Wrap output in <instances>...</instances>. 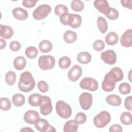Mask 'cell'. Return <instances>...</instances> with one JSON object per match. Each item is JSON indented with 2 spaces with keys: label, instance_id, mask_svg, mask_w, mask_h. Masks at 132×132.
<instances>
[{
  "label": "cell",
  "instance_id": "cell-5",
  "mask_svg": "<svg viewBox=\"0 0 132 132\" xmlns=\"http://www.w3.org/2000/svg\"><path fill=\"white\" fill-rule=\"evenodd\" d=\"M39 106L40 107V113L43 116H47L50 114L53 109V106L51 98L47 96L41 95Z\"/></svg>",
  "mask_w": 132,
  "mask_h": 132
},
{
  "label": "cell",
  "instance_id": "cell-10",
  "mask_svg": "<svg viewBox=\"0 0 132 132\" xmlns=\"http://www.w3.org/2000/svg\"><path fill=\"white\" fill-rule=\"evenodd\" d=\"M101 58L103 62L109 65H113L117 61V55L113 50H107L102 52Z\"/></svg>",
  "mask_w": 132,
  "mask_h": 132
},
{
  "label": "cell",
  "instance_id": "cell-15",
  "mask_svg": "<svg viewBox=\"0 0 132 132\" xmlns=\"http://www.w3.org/2000/svg\"><path fill=\"white\" fill-rule=\"evenodd\" d=\"M12 14L13 16L19 20H25L28 15V12L21 7H16L13 9Z\"/></svg>",
  "mask_w": 132,
  "mask_h": 132
},
{
  "label": "cell",
  "instance_id": "cell-14",
  "mask_svg": "<svg viewBox=\"0 0 132 132\" xmlns=\"http://www.w3.org/2000/svg\"><path fill=\"white\" fill-rule=\"evenodd\" d=\"M94 6L100 12L106 15L109 11L110 7L108 2L106 0H97L93 2Z\"/></svg>",
  "mask_w": 132,
  "mask_h": 132
},
{
  "label": "cell",
  "instance_id": "cell-27",
  "mask_svg": "<svg viewBox=\"0 0 132 132\" xmlns=\"http://www.w3.org/2000/svg\"><path fill=\"white\" fill-rule=\"evenodd\" d=\"M25 54L26 56L29 59H34L35 58L38 54V50L37 48L32 46H28L26 48Z\"/></svg>",
  "mask_w": 132,
  "mask_h": 132
},
{
  "label": "cell",
  "instance_id": "cell-37",
  "mask_svg": "<svg viewBox=\"0 0 132 132\" xmlns=\"http://www.w3.org/2000/svg\"><path fill=\"white\" fill-rule=\"evenodd\" d=\"M119 15V12L117 10H116L114 8L110 7L108 12L105 15L108 19L111 20H114L118 18Z\"/></svg>",
  "mask_w": 132,
  "mask_h": 132
},
{
  "label": "cell",
  "instance_id": "cell-13",
  "mask_svg": "<svg viewBox=\"0 0 132 132\" xmlns=\"http://www.w3.org/2000/svg\"><path fill=\"white\" fill-rule=\"evenodd\" d=\"M120 43L123 46L129 47L132 45V30H126L120 38Z\"/></svg>",
  "mask_w": 132,
  "mask_h": 132
},
{
  "label": "cell",
  "instance_id": "cell-41",
  "mask_svg": "<svg viewBox=\"0 0 132 132\" xmlns=\"http://www.w3.org/2000/svg\"><path fill=\"white\" fill-rule=\"evenodd\" d=\"M71 13H65L61 15L59 18L60 23L63 25H69Z\"/></svg>",
  "mask_w": 132,
  "mask_h": 132
},
{
  "label": "cell",
  "instance_id": "cell-2",
  "mask_svg": "<svg viewBox=\"0 0 132 132\" xmlns=\"http://www.w3.org/2000/svg\"><path fill=\"white\" fill-rule=\"evenodd\" d=\"M35 84V80L31 73L25 71L21 74L18 82V88L20 91L23 92H30L34 89Z\"/></svg>",
  "mask_w": 132,
  "mask_h": 132
},
{
  "label": "cell",
  "instance_id": "cell-16",
  "mask_svg": "<svg viewBox=\"0 0 132 132\" xmlns=\"http://www.w3.org/2000/svg\"><path fill=\"white\" fill-rule=\"evenodd\" d=\"M13 35L12 28L7 25H0V36L5 39H10Z\"/></svg>",
  "mask_w": 132,
  "mask_h": 132
},
{
  "label": "cell",
  "instance_id": "cell-24",
  "mask_svg": "<svg viewBox=\"0 0 132 132\" xmlns=\"http://www.w3.org/2000/svg\"><path fill=\"white\" fill-rule=\"evenodd\" d=\"M119 37L117 34L114 31L109 32L105 37L106 43L109 45H113L117 43Z\"/></svg>",
  "mask_w": 132,
  "mask_h": 132
},
{
  "label": "cell",
  "instance_id": "cell-23",
  "mask_svg": "<svg viewBox=\"0 0 132 132\" xmlns=\"http://www.w3.org/2000/svg\"><path fill=\"white\" fill-rule=\"evenodd\" d=\"M53 48V44L51 42L47 40H43L39 44L40 51L44 53H47L51 51Z\"/></svg>",
  "mask_w": 132,
  "mask_h": 132
},
{
  "label": "cell",
  "instance_id": "cell-30",
  "mask_svg": "<svg viewBox=\"0 0 132 132\" xmlns=\"http://www.w3.org/2000/svg\"><path fill=\"white\" fill-rule=\"evenodd\" d=\"M6 82L10 86L13 85L16 81V74L12 71H8L5 75Z\"/></svg>",
  "mask_w": 132,
  "mask_h": 132
},
{
  "label": "cell",
  "instance_id": "cell-17",
  "mask_svg": "<svg viewBox=\"0 0 132 132\" xmlns=\"http://www.w3.org/2000/svg\"><path fill=\"white\" fill-rule=\"evenodd\" d=\"M82 22L81 16L78 14H71L69 26L73 28H78Z\"/></svg>",
  "mask_w": 132,
  "mask_h": 132
},
{
  "label": "cell",
  "instance_id": "cell-3",
  "mask_svg": "<svg viewBox=\"0 0 132 132\" xmlns=\"http://www.w3.org/2000/svg\"><path fill=\"white\" fill-rule=\"evenodd\" d=\"M56 111L58 115L63 119H69L72 115L71 106L65 102L60 100L56 104Z\"/></svg>",
  "mask_w": 132,
  "mask_h": 132
},
{
  "label": "cell",
  "instance_id": "cell-11",
  "mask_svg": "<svg viewBox=\"0 0 132 132\" xmlns=\"http://www.w3.org/2000/svg\"><path fill=\"white\" fill-rule=\"evenodd\" d=\"M82 73V70L81 68L78 65L75 64L69 70L68 76L71 81H76L81 76Z\"/></svg>",
  "mask_w": 132,
  "mask_h": 132
},
{
  "label": "cell",
  "instance_id": "cell-38",
  "mask_svg": "<svg viewBox=\"0 0 132 132\" xmlns=\"http://www.w3.org/2000/svg\"><path fill=\"white\" fill-rule=\"evenodd\" d=\"M87 120V116L84 113L81 112H78L75 118V121L78 124H84Z\"/></svg>",
  "mask_w": 132,
  "mask_h": 132
},
{
  "label": "cell",
  "instance_id": "cell-1",
  "mask_svg": "<svg viewBox=\"0 0 132 132\" xmlns=\"http://www.w3.org/2000/svg\"><path fill=\"white\" fill-rule=\"evenodd\" d=\"M124 77L122 69L119 67H114L107 73L102 81V88L105 92H111L115 88L117 82L121 81Z\"/></svg>",
  "mask_w": 132,
  "mask_h": 132
},
{
  "label": "cell",
  "instance_id": "cell-25",
  "mask_svg": "<svg viewBox=\"0 0 132 132\" xmlns=\"http://www.w3.org/2000/svg\"><path fill=\"white\" fill-rule=\"evenodd\" d=\"M25 96L20 93L15 94L12 97V104L16 107H20L23 106L25 103Z\"/></svg>",
  "mask_w": 132,
  "mask_h": 132
},
{
  "label": "cell",
  "instance_id": "cell-40",
  "mask_svg": "<svg viewBox=\"0 0 132 132\" xmlns=\"http://www.w3.org/2000/svg\"><path fill=\"white\" fill-rule=\"evenodd\" d=\"M37 87L39 91L42 93L46 92L48 90V85L44 80H40L38 82Z\"/></svg>",
  "mask_w": 132,
  "mask_h": 132
},
{
  "label": "cell",
  "instance_id": "cell-33",
  "mask_svg": "<svg viewBox=\"0 0 132 132\" xmlns=\"http://www.w3.org/2000/svg\"><path fill=\"white\" fill-rule=\"evenodd\" d=\"M11 107V102L7 97H3L0 100V108L4 111H8L10 109Z\"/></svg>",
  "mask_w": 132,
  "mask_h": 132
},
{
  "label": "cell",
  "instance_id": "cell-9",
  "mask_svg": "<svg viewBox=\"0 0 132 132\" xmlns=\"http://www.w3.org/2000/svg\"><path fill=\"white\" fill-rule=\"evenodd\" d=\"M93 97L91 94L87 92L81 93L79 97V102L81 108L87 110L89 109L92 104Z\"/></svg>",
  "mask_w": 132,
  "mask_h": 132
},
{
  "label": "cell",
  "instance_id": "cell-35",
  "mask_svg": "<svg viewBox=\"0 0 132 132\" xmlns=\"http://www.w3.org/2000/svg\"><path fill=\"white\" fill-rule=\"evenodd\" d=\"M49 124L48 122L44 119H39L38 121L35 123V127L37 130L40 131H42L45 127Z\"/></svg>",
  "mask_w": 132,
  "mask_h": 132
},
{
  "label": "cell",
  "instance_id": "cell-26",
  "mask_svg": "<svg viewBox=\"0 0 132 132\" xmlns=\"http://www.w3.org/2000/svg\"><path fill=\"white\" fill-rule=\"evenodd\" d=\"M97 27L102 34H105L108 29V24L106 19L102 16H99L97 19Z\"/></svg>",
  "mask_w": 132,
  "mask_h": 132
},
{
  "label": "cell",
  "instance_id": "cell-4",
  "mask_svg": "<svg viewBox=\"0 0 132 132\" xmlns=\"http://www.w3.org/2000/svg\"><path fill=\"white\" fill-rule=\"evenodd\" d=\"M110 120V114L107 111H102L94 117L93 124L96 127L102 128L109 124Z\"/></svg>",
  "mask_w": 132,
  "mask_h": 132
},
{
  "label": "cell",
  "instance_id": "cell-45",
  "mask_svg": "<svg viewBox=\"0 0 132 132\" xmlns=\"http://www.w3.org/2000/svg\"><path fill=\"white\" fill-rule=\"evenodd\" d=\"M123 130L122 127L119 125V124H113L112 125L109 129V131L110 132H113V131H118V132H122Z\"/></svg>",
  "mask_w": 132,
  "mask_h": 132
},
{
  "label": "cell",
  "instance_id": "cell-31",
  "mask_svg": "<svg viewBox=\"0 0 132 132\" xmlns=\"http://www.w3.org/2000/svg\"><path fill=\"white\" fill-rule=\"evenodd\" d=\"M41 95L39 93H35L30 95L28 97L29 104L34 107L39 106L40 98Z\"/></svg>",
  "mask_w": 132,
  "mask_h": 132
},
{
  "label": "cell",
  "instance_id": "cell-46",
  "mask_svg": "<svg viewBox=\"0 0 132 132\" xmlns=\"http://www.w3.org/2000/svg\"><path fill=\"white\" fill-rule=\"evenodd\" d=\"M131 0H124L121 1V3L123 6L126 8L131 10Z\"/></svg>",
  "mask_w": 132,
  "mask_h": 132
},
{
  "label": "cell",
  "instance_id": "cell-42",
  "mask_svg": "<svg viewBox=\"0 0 132 132\" xmlns=\"http://www.w3.org/2000/svg\"><path fill=\"white\" fill-rule=\"evenodd\" d=\"M21 45L20 43L18 41H13L9 44L10 49L13 52L19 51L21 48Z\"/></svg>",
  "mask_w": 132,
  "mask_h": 132
},
{
  "label": "cell",
  "instance_id": "cell-36",
  "mask_svg": "<svg viewBox=\"0 0 132 132\" xmlns=\"http://www.w3.org/2000/svg\"><path fill=\"white\" fill-rule=\"evenodd\" d=\"M119 92L123 95L129 94L130 92L131 87L130 85L127 82H123L119 86Z\"/></svg>",
  "mask_w": 132,
  "mask_h": 132
},
{
  "label": "cell",
  "instance_id": "cell-7",
  "mask_svg": "<svg viewBox=\"0 0 132 132\" xmlns=\"http://www.w3.org/2000/svg\"><path fill=\"white\" fill-rule=\"evenodd\" d=\"M51 7L46 4H43L39 6L33 12V18L37 20H41L45 18L50 13Z\"/></svg>",
  "mask_w": 132,
  "mask_h": 132
},
{
  "label": "cell",
  "instance_id": "cell-49",
  "mask_svg": "<svg viewBox=\"0 0 132 132\" xmlns=\"http://www.w3.org/2000/svg\"><path fill=\"white\" fill-rule=\"evenodd\" d=\"M21 131H34V130L33 129H32L30 127H24L22 129L20 130Z\"/></svg>",
  "mask_w": 132,
  "mask_h": 132
},
{
  "label": "cell",
  "instance_id": "cell-32",
  "mask_svg": "<svg viewBox=\"0 0 132 132\" xmlns=\"http://www.w3.org/2000/svg\"><path fill=\"white\" fill-rule=\"evenodd\" d=\"M71 7L73 10L76 12H80L84 9V4L80 0H74L71 2Z\"/></svg>",
  "mask_w": 132,
  "mask_h": 132
},
{
  "label": "cell",
  "instance_id": "cell-39",
  "mask_svg": "<svg viewBox=\"0 0 132 132\" xmlns=\"http://www.w3.org/2000/svg\"><path fill=\"white\" fill-rule=\"evenodd\" d=\"M93 47L96 51H102L105 48V43L101 40H97L93 42Z\"/></svg>",
  "mask_w": 132,
  "mask_h": 132
},
{
  "label": "cell",
  "instance_id": "cell-48",
  "mask_svg": "<svg viewBox=\"0 0 132 132\" xmlns=\"http://www.w3.org/2000/svg\"><path fill=\"white\" fill-rule=\"evenodd\" d=\"M6 41L3 39H0V48L1 50L4 48L6 47Z\"/></svg>",
  "mask_w": 132,
  "mask_h": 132
},
{
  "label": "cell",
  "instance_id": "cell-19",
  "mask_svg": "<svg viewBox=\"0 0 132 132\" xmlns=\"http://www.w3.org/2000/svg\"><path fill=\"white\" fill-rule=\"evenodd\" d=\"M78 128V124L74 120L68 121L63 126L64 132H76Z\"/></svg>",
  "mask_w": 132,
  "mask_h": 132
},
{
  "label": "cell",
  "instance_id": "cell-20",
  "mask_svg": "<svg viewBox=\"0 0 132 132\" xmlns=\"http://www.w3.org/2000/svg\"><path fill=\"white\" fill-rule=\"evenodd\" d=\"M77 60L80 63L86 64L91 61V56L88 52H82L77 55Z\"/></svg>",
  "mask_w": 132,
  "mask_h": 132
},
{
  "label": "cell",
  "instance_id": "cell-29",
  "mask_svg": "<svg viewBox=\"0 0 132 132\" xmlns=\"http://www.w3.org/2000/svg\"><path fill=\"white\" fill-rule=\"evenodd\" d=\"M120 121L125 125H130L132 123L131 114L129 112H123L120 117Z\"/></svg>",
  "mask_w": 132,
  "mask_h": 132
},
{
  "label": "cell",
  "instance_id": "cell-6",
  "mask_svg": "<svg viewBox=\"0 0 132 132\" xmlns=\"http://www.w3.org/2000/svg\"><path fill=\"white\" fill-rule=\"evenodd\" d=\"M55 64V59L51 55H42L38 59V65L42 70L52 69Z\"/></svg>",
  "mask_w": 132,
  "mask_h": 132
},
{
  "label": "cell",
  "instance_id": "cell-8",
  "mask_svg": "<svg viewBox=\"0 0 132 132\" xmlns=\"http://www.w3.org/2000/svg\"><path fill=\"white\" fill-rule=\"evenodd\" d=\"M79 87L90 91H96L98 87L97 81L91 77H84L79 82Z\"/></svg>",
  "mask_w": 132,
  "mask_h": 132
},
{
  "label": "cell",
  "instance_id": "cell-34",
  "mask_svg": "<svg viewBox=\"0 0 132 132\" xmlns=\"http://www.w3.org/2000/svg\"><path fill=\"white\" fill-rule=\"evenodd\" d=\"M54 12L56 15L60 16L63 14L68 13V9L66 6L62 4H59L55 7Z\"/></svg>",
  "mask_w": 132,
  "mask_h": 132
},
{
  "label": "cell",
  "instance_id": "cell-22",
  "mask_svg": "<svg viewBox=\"0 0 132 132\" xmlns=\"http://www.w3.org/2000/svg\"><path fill=\"white\" fill-rule=\"evenodd\" d=\"M77 39V35L75 31L67 30L63 35V39L66 43H72L75 42Z\"/></svg>",
  "mask_w": 132,
  "mask_h": 132
},
{
  "label": "cell",
  "instance_id": "cell-28",
  "mask_svg": "<svg viewBox=\"0 0 132 132\" xmlns=\"http://www.w3.org/2000/svg\"><path fill=\"white\" fill-rule=\"evenodd\" d=\"M71 64L70 58L68 56H63L61 57L58 61L59 67L62 69H68Z\"/></svg>",
  "mask_w": 132,
  "mask_h": 132
},
{
  "label": "cell",
  "instance_id": "cell-21",
  "mask_svg": "<svg viewBox=\"0 0 132 132\" xmlns=\"http://www.w3.org/2000/svg\"><path fill=\"white\" fill-rule=\"evenodd\" d=\"M106 101L108 104L113 106H119L122 103L121 97L116 94L108 95L106 98Z\"/></svg>",
  "mask_w": 132,
  "mask_h": 132
},
{
  "label": "cell",
  "instance_id": "cell-12",
  "mask_svg": "<svg viewBox=\"0 0 132 132\" xmlns=\"http://www.w3.org/2000/svg\"><path fill=\"white\" fill-rule=\"evenodd\" d=\"M23 118L26 123L30 125H33L40 119V116L37 111L33 110H29L25 113Z\"/></svg>",
  "mask_w": 132,
  "mask_h": 132
},
{
  "label": "cell",
  "instance_id": "cell-47",
  "mask_svg": "<svg viewBox=\"0 0 132 132\" xmlns=\"http://www.w3.org/2000/svg\"><path fill=\"white\" fill-rule=\"evenodd\" d=\"M47 131L55 132V131H56V130L54 126H53L48 124L45 127V128L42 131V132H47Z\"/></svg>",
  "mask_w": 132,
  "mask_h": 132
},
{
  "label": "cell",
  "instance_id": "cell-18",
  "mask_svg": "<svg viewBox=\"0 0 132 132\" xmlns=\"http://www.w3.org/2000/svg\"><path fill=\"white\" fill-rule=\"evenodd\" d=\"M26 65V60L23 56H19L16 57L13 60L14 68L18 71L23 70Z\"/></svg>",
  "mask_w": 132,
  "mask_h": 132
},
{
  "label": "cell",
  "instance_id": "cell-44",
  "mask_svg": "<svg viewBox=\"0 0 132 132\" xmlns=\"http://www.w3.org/2000/svg\"><path fill=\"white\" fill-rule=\"evenodd\" d=\"M131 102H132V97L131 96H129L127 97L124 102V105L126 109L128 110L129 111L131 110Z\"/></svg>",
  "mask_w": 132,
  "mask_h": 132
},
{
  "label": "cell",
  "instance_id": "cell-43",
  "mask_svg": "<svg viewBox=\"0 0 132 132\" xmlns=\"http://www.w3.org/2000/svg\"><path fill=\"white\" fill-rule=\"evenodd\" d=\"M37 2V1L32 0H24L22 1V5L24 7L27 8H31L34 7Z\"/></svg>",
  "mask_w": 132,
  "mask_h": 132
}]
</instances>
